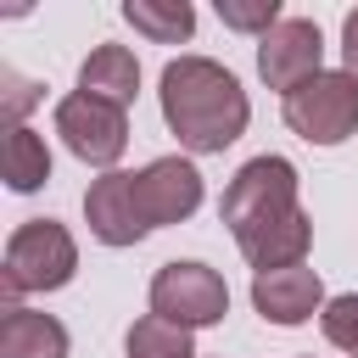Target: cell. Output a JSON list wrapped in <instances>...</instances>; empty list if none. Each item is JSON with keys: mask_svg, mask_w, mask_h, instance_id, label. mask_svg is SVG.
<instances>
[{"mask_svg": "<svg viewBox=\"0 0 358 358\" xmlns=\"http://www.w3.org/2000/svg\"><path fill=\"white\" fill-rule=\"evenodd\" d=\"M157 95H162L168 129L196 157H213V151L235 145L246 134V123H252V101L241 90V78L224 62H213V56H179V62H168Z\"/></svg>", "mask_w": 358, "mask_h": 358, "instance_id": "cell-1", "label": "cell"}, {"mask_svg": "<svg viewBox=\"0 0 358 358\" xmlns=\"http://www.w3.org/2000/svg\"><path fill=\"white\" fill-rule=\"evenodd\" d=\"M78 268V246L67 235V224L56 218H28L11 229L6 241V268H0V285H6V308H22L17 296L28 291H62Z\"/></svg>", "mask_w": 358, "mask_h": 358, "instance_id": "cell-2", "label": "cell"}, {"mask_svg": "<svg viewBox=\"0 0 358 358\" xmlns=\"http://www.w3.org/2000/svg\"><path fill=\"white\" fill-rule=\"evenodd\" d=\"M285 213H296V168L285 157H252L246 168H235V179L224 185V201H218V218L229 224L235 241H246L252 229H263Z\"/></svg>", "mask_w": 358, "mask_h": 358, "instance_id": "cell-3", "label": "cell"}, {"mask_svg": "<svg viewBox=\"0 0 358 358\" xmlns=\"http://www.w3.org/2000/svg\"><path fill=\"white\" fill-rule=\"evenodd\" d=\"M280 112H285V129L302 134L308 145H341V140L358 134V78L347 67L319 73L302 90H291Z\"/></svg>", "mask_w": 358, "mask_h": 358, "instance_id": "cell-4", "label": "cell"}, {"mask_svg": "<svg viewBox=\"0 0 358 358\" xmlns=\"http://www.w3.org/2000/svg\"><path fill=\"white\" fill-rule=\"evenodd\" d=\"M151 313L168 324H185V330L218 324L229 313V285L207 263H162L151 280Z\"/></svg>", "mask_w": 358, "mask_h": 358, "instance_id": "cell-5", "label": "cell"}, {"mask_svg": "<svg viewBox=\"0 0 358 358\" xmlns=\"http://www.w3.org/2000/svg\"><path fill=\"white\" fill-rule=\"evenodd\" d=\"M56 134H62V145H67L78 162L112 173V162H117L123 145H129V112L84 95V90H73V95L56 101Z\"/></svg>", "mask_w": 358, "mask_h": 358, "instance_id": "cell-6", "label": "cell"}, {"mask_svg": "<svg viewBox=\"0 0 358 358\" xmlns=\"http://www.w3.org/2000/svg\"><path fill=\"white\" fill-rule=\"evenodd\" d=\"M319 62H324V39H319V22H308V17H285L280 28H268L257 39V73L280 95H291L308 78H319L324 73Z\"/></svg>", "mask_w": 358, "mask_h": 358, "instance_id": "cell-7", "label": "cell"}, {"mask_svg": "<svg viewBox=\"0 0 358 358\" xmlns=\"http://www.w3.org/2000/svg\"><path fill=\"white\" fill-rule=\"evenodd\" d=\"M134 201H140V213H145L151 229L185 224V218L201 207V173H196V162H185V157H157V162H145V168L134 173Z\"/></svg>", "mask_w": 358, "mask_h": 358, "instance_id": "cell-8", "label": "cell"}, {"mask_svg": "<svg viewBox=\"0 0 358 358\" xmlns=\"http://www.w3.org/2000/svg\"><path fill=\"white\" fill-rule=\"evenodd\" d=\"M84 218H90V235L101 246H134L151 235L140 201H134V173H101L90 190H84Z\"/></svg>", "mask_w": 358, "mask_h": 358, "instance_id": "cell-9", "label": "cell"}, {"mask_svg": "<svg viewBox=\"0 0 358 358\" xmlns=\"http://www.w3.org/2000/svg\"><path fill=\"white\" fill-rule=\"evenodd\" d=\"M252 308L268 324H308L313 313H324V280L308 263L274 268V274H252Z\"/></svg>", "mask_w": 358, "mask_h": 358, "instance_id": "cell-10", "label": "cell"}, {"mask_svg": "<svg viewBox=\"0 0 358 358\" xmlns=\"http://www.w3.org/2000/svg\"><path fill=\"white\" fill-rule=\"evenodd\" d=\"M235 246L246 252V263H252L257 274L296 268V263L308 257V246H313V218L296 207V213H285V218H274V224L252 229V235H246V241H235Z\"/></svg>", "mask_w": 358, "mask_h": 358, "instance_id": "cell-11", "label": "cell"}, {"mask_svg": "<svg viewBox=\"0 0 358 358\" xmlns=\"http://www.w3.org/2000/svg\"><path fill=\"white\" fill-rule=\"evenodd\" d=\"M78 90L95 95V101H106V106H123V112H129V101H134V90H140V62H134V50H129V45H95V50L84 56V67H78Z\"/></svg>", "mask_w": 358, "mask_h": 358, "instance_id": "cell-12", "label": "cell"}, {"mask_svg": "<svg viewBox=\"0 0 358 358\" xmlns=\"http://www.w3.org/2000/svg\"><path fill=\"white\" fill-rule=\"evenodd\" d=\"M0 358H67V324L39 308H6Z\"/></svg>", "mask_w": 358, "mask_h": 358, "instance_id": "cell-13", "label": "cell"}, {"mask_svg": "<svg viewBox=\"0 0 358 358\" xmlns=\"http://www.w3.org/2000/svg\"><path fill=\"white\" fill-rule=\"evenodd\" d=\"M0 173H6V185L17 196H28V190H39L50 179V151H45V140L28 123L22 129H6V140H0Z\"/></svg>", "mask_w": 358, "mask_h": 358, "instance_id": "cell-14", "label": "cell"}, {"mask_svg": "<svg viewBox=\"0 0 358 358\" xmlns=\"http://www.w3.org/2000/svg\"><path fill=\"white\" fill-rule=\"evenodd\" d=\"M123 22H134L145 39H157V45H179V39H190V28H196V11L185 6V0H129L123 6Z\"/></svg>", "mask_w": 358, "mask_h": 358, "instance_id": "cell-15", "label": "cell"}, {"mask_svg": "<svg viewBox=\"0 0 358 358\" xmlns=\"http://www.w3.org/2000/svg\"><path fill=\"white\" fill-rule=\"evenodd\" d=\"M123 347H129V358H196L190 330H185V324H168V319H157V313L134 319L129 336H123Z\"/></svg>", "mask_w": 358, "mask_h": 358, "instance_id": "cell-16", "label": "cell"}, {"mask_svg": "<svg viewBox=\"0 0 358 358\" xmlns=\"http://www.w3.org/2000/svg\"><path fill=\"white\" fill-rule=\"evenodd\" d=\"M218 22L224 28H235V34H268V28H280L285 17H280V0H218Z\"/></svg>", "mask_w": 358, "mask_h": 358, "instance_id": "cell-17", "label": "cell"}, {"mask_svg": "<svg viewBox=\"0 0 358 358\" xmlns=\"http://www.w3.org/2000/svg\"><path fill=\"white\" fill-rule=\"evenodd\" d=\"M319 324H324V341H330V347H341V352L358 358V291L330 296L324 313H319Z\"/></svg>", "mask_w": 358, "mask_h": 358, "instance_id": "cell-18", "label": "cell"}, {"mask_svg": "<svg viewBox=\"0 0 358 358\" xmlns=\"http://www.w3.org/2000/svg\"><path fill=\"white\" fill-rule=\"evenodd\" d=\"M0 84H6V90H0V112H6V129H22V112L39 101V84H34V78H22V73H11V67L0 73Z\"/></svg>", "mask_w": 358, "mask_h": 358, "instance_id": "cell-19", "label": "cell"}, {"mask_svg": "<svg viewBox=\"0 0 358 358\" xmlns=\"http://www.w3.org/2000/svg\"><path fill=\"white\" fill-rule=\"evenodd\" d=\"M341 62L358 78V11H347V22H341Z\"/></svg>", "mask_w": 358, "mask_h": 358, "instance_id": "cell-20", "label": "cell"}]
</instances>
